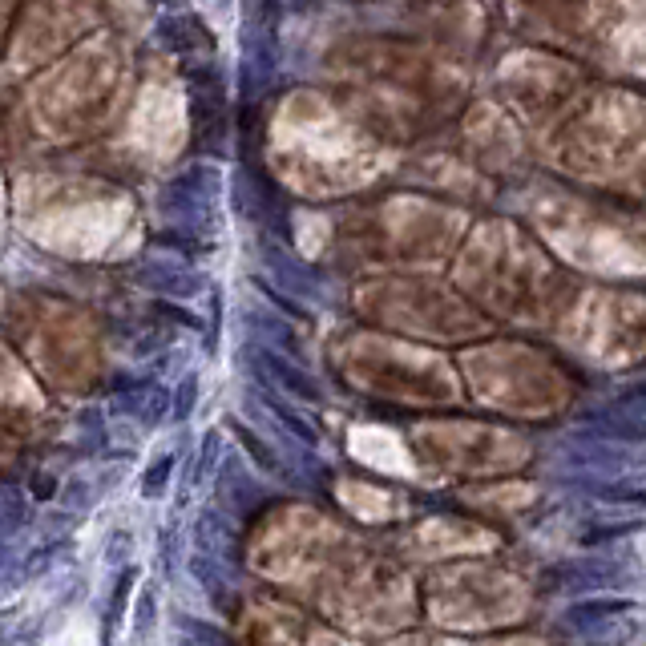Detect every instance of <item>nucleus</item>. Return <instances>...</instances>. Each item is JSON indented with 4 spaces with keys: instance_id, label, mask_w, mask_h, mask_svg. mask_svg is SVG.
Returning a JSON list of instances; mask_svg holds the SVG:
<instances>
[{
    "instance_id": "3",
    "label": "nucleus",
    "mask_w": 646,
    "mask_h": 646,
    "mask_svg": "<svg viewBox=\"0 0 646 646\" xmlns=\"http://www.w3.org/2000/svg\"><path fill=\"white\" fill-rule=\"evenodd\" d=\"M194 388H198V380H194V376H190V380H186V384L178 388V404H174V420H186V416H190V408H194V396H198Z\"/></svg>"
},
{
    "instance_id": "1",
    "label": "nucleus",
    "mask_w": 646,
    "mask_h": 646,
    "mask_svg": "<svg viewBox=\"0 0 646 646\" xmlns=\"http://www.w3.org/2000/svg\"><path fill=\"white\" fill-rule=\"evenodd\" d=\"M267 360H271V372H275V376H279V380H283V384L291 388V396H299V400H315V396H319V388H315V380H307L303 372H295V368H287V364H283L279 356H267Z\"/></svg>"
},
{
    "instance_id": "2",
    "label": "nucleus",
    "mask_w": 646,
    "mask_h": 646,
    "mask_svg": "<svg viewBox=\"0 0 646 646\" xmlns=\"http://www.w3.org/2000/svg\"><path fill=\"white\" fill-rule=\"evenodd\" d=\"M170 469H174V457H158V461L150 465L146 481H142V493H146V497H162V481L170 477Z\"/></svg>"
}]
</instances>
